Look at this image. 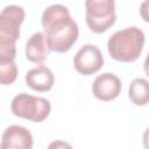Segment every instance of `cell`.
I'll list each match as a JSON object with an SVG mask.
<instances>
[{"mask_svg": "<svg viewBox=\"0 0 149 149\" xmlns=\"http://www.w3.org/2000/svg\"><path fill=\"white\" fill-rule=\"evenodd\" d=\"M31 147L33 136L26 127L13 125L7 127L2 133L1 149H30Z\"/></svg>", "mask_w": 149, "mask_h": 149, "instance_id": "cell-8", "label": "cell"}, {"mask_svg": "<svg viewBox=\"0 0 149 149\" xmlns=\"http://www.w3.org/2000/svg\"><path fill=\"white\" fill-rule=\"evenodd\" d=\"M14 115L27 119L33 122H42L50 114V102L42 97H35L28 93L15 95L10 104Z\"/></svg>", "mask_w": 149, "mask_h": 149, "instance_id": "cell-4", "label": "cell"}, {"mask_svg": "<svg viewBox=\"0 0 149 149\" xmlns=\"http://www.w3.org/2000/svg\"><path fill=\"white\" fill-rule=\"evenodd\" d=\"M85 20L93 33L106 31L116 20L114 0H85Z\"/></svg>", "mask_w": 149, "mask_h": 149, "instance_id": "cell-3", "label": "cell"}, {"mask_svg": "<svg viewBox=\"0 0 149 149\" xmlns=\"http://www.w3.org/2000/svg\"><path fill=\"white\" fill-rule=\"evenodd\" d=\"M17 77V66L14 61L0 62V84L9 85L15 81Z\"/></svg>", "mask_w": 149, "mask_h": 149, "instance_id": "cell-12", "label": "cell"}, {"mask_svg": "<svg viewBox=\"0 0 149 149\" xmlns=\"http://www.w3.org/2000/svg\"><path fill=\"white\" fill-rule=\"evenodd\" d=\"M128 97L130 101L136 106H144L148 104V80L144 78H135L128 90Z\"/></svg>", "mask_w": 149, "mask_h": 149, "instance_id": "cell-11", "label": "cell"}, {"mask_svg": "<svg viewBox=\"0 0 149 149\" xmlns=\"http://www.w3.org/2000/svg\"><path fill=\"white\" fill-rule=\"evenodd\" d=\"M54 73L52 71L44 66L40 65L37 68L30 69L26 73V84L31 90L37 92H47L54 86Z\"/></svg>", "mask_w": 149, "mask_h": 149, "instance_id": "cell-9", "label": "cell"}, {"mask_svg": "<svg viewBox=\"0 0 149 149\" xmlns=\"http://www.w3.org/2000/svg\"><path fill=\"white\" fill-rule=\"evenodd\" d=\"M74 69L84 76H90L98 72L104 65V57L101 51L93 44L83 45L74 55Z\"/></svg>", "mask_w": 149, "mask_h": 149, "instance_id": "cell-6", "label": "cell"}, {"mask_svg": "<svg viewBox=\"0 0 149 149\" xmlns=\"http://www.w3.org/2000/svg\"><path fill=\"white\" fill-rule=\"evenodd\" d=\"M121 87V80L118 76L111 72H105L94 79L92 85V92L97 99L102 101H109L115 99L120 94Z\"/></svg>", "mask_w": 149, "mask_h": 149, "instance_id": "cell-7", "label": "cell"}, {"mask_svg": "<svg viewBox=\"0 0 149 149\" xmlns=\"http://www.w3.org/2000/svg\"><path fill=\"white\" fill-rule=\"evenodd\" d=\"M24 9L16 5L6 6L0 12V43H15L24 20Z\"/></svg>", "mask_w": 149, "mask_h": 149, "instance_id": "cell-5", "label": "cell"}, {"mask_svg": "<svg viewBox=\"0 0 149 149\" xmlns=\"http://www.w3.org/2000/svg\"><path fill=\"white\" fill-rule=\"evenodd\" d=\"M41 22L50 51L65 52L76 43L79 35L78 24L65 6L57 3L47 7Z\"/></svg>", "mask_w": 149, "mask_h": 149, "instance_id": "cell-1", "label": "cell"}, {"mask_svg": "<svg viewBox=\"0 0 149 149\" xmlns=\"http://www.w3.org/2000/svg\"><path fill=\"white\" fill-rule=\"evenodd\" d=\"M49 47L43 33L37 31L30 36L26 44V57L29 62L41 64L43 63L49 55Z\"/></svg>", "mask_w": 149, "mask_h": 149, "instance_id": "cell-10", "label": "cell"}, {"mask_svg": "<svg viewBox=\"0 0 149 149\" xmlns=\"http://www.w3.org/2000/svg\"><path fill=\"white\" fill-rule=\"evenodd\" d=\"M144 45V34L137 27H128L114 33L107 42L111 57L118 62L130 63L136 61Z\"/></svg>", "mask_w": 149, "mask_h": 149, "instance_id": "cell-2", "label": "cell"}, {"mask_svg": "<svg viewBox=\"0 0 149 149\" xmlns=\"http://www.w3.org/2000/svg\"><path fill=\"white\" fill-rule=\"evenodd\" d=\"M16 56L15 43H0V62L14 61Z\"/></svg>", "mask_w": 149, "mask_h": 149, "instance_id": "cell-13", "label": "cell"}]
</instances>
